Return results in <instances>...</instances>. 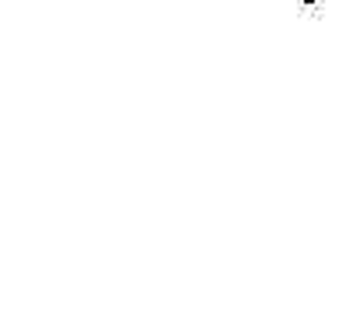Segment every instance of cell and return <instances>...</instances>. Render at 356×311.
<instances>
[{"instance_id": "obj_1", "label": "cell", "mask_w": 356, "mask_h": 311, "mask_svg": "<svg viewBox=\"0 0 356 311\" xmlns=\"http://www.w3.org/2000/svg\"><path fill=\"white\" fill-rule=\"evenodd\" d=\"M308 3H312V0H308Z\"/></svg>"}]
</instances>
